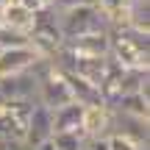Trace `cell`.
I'll return each mask as SVG.
<instances>
[{
    "mask_svg": "<svg viewBox=\"0 0 150 150\" xmlns=\"http://www.w3.org/2000/svg\"><path fill=\"white\" fill-rule=\"evenodd\" d=\"M56 25L61 39H75L83 33L108 31V17L100 6H75V8H56Z\"/></svg>",
    "mask_w": 150,
    "mask_h": 150,
    "instance_id": "obj_1",
    "label": "cell"
},
{
    "mask_svg": "<svg viewBox=\"0 0 150 150\" xmlns=\"http://www.w3.org/2000/svg\"><path fill=\"white\" fill-rule=\"evenodd\" d=\"M33 100H0V139H25V125Z\"/></svg>",
    "mask_w": 150,
    "mask_h": 150,
    "instance_id": "obj_2",
    "label": "cell"
},
{
    "mask_svg": "<svg viewBox=\"0 0 150 150\" xmlns=\"http://www.w3.org/2000/svg\"><path fill=\"white\" fill-rule=\"evenodd\" d=\"M81 131L86 139H100V136L114 134V111L106 103H92L83 106V117H81Z\"/></svg>",
    "mask_w": 150,
    "mask_h": 150,
    "instance_id": "obj_3",
    "label": "cell"
},
{
    "mask_svg": "<svg viewBox=\"0 0 150 150\" xmlns=\"http://www.w3.org/2000/svg\"><path fill=\"white\" fill-rule=\"evenodd\" d=\"M50 134H53V111L47 106L33 100L31 114H28V125H25V139L22 142H25L28 150H33V147L42 145V142H47Z\"/></svg>",
    "mask_w": 150,
    "mask_h": 150,
    "instance_id": "obj_4",
    "label": "cell"
},
{
    "mask_svg": "<svg viewBox=\"0 0 150 150\" xmlns=\"http://www.w3.org/2000/svg\"><path fill=\"white\" fill-rule=\"evenodd\" d=\"M36 83L33 67L17 75H0V100H36Z\"/></svg>",
    "mask_w": 150,
    "mask_h": 150,
    "instance_id": "obj_5",
    "label": "cell"
},
{
    "mask_svg": "<svg viewBox=\"0 0 150 150\" xmlns=\"http://www.w3.org/2000/svg\"><path fill=\"white\" fill-rule=\"evenodd\" d=\"M42 56L31 47V45H22V47H6L0 50V75H17L31 70Z\"/></svg>",
    "mask_w": 150,
    "mask_h": 150,
    "instance_id": "obj_6",
    "label": "cell"
},
{
    "mask_svg": "<svg viewBox=\"0 0 150 150\" xmlns=\"http://www.w3.org/2000/svg\"><path fill=\"white\" fill-rule=\"evenodd\" d=\"M61 45L78 56H108V31H95L75 39H64Z\"/></svg>",
    "mask_w": 150,
    "mask_h": 150,
    "instance_id": "obj_7",
    "label": "cell"
},
{
    "mask_svg": "<svg viewBox=\"0 0 150 150\" xmlns=\"http://www.w3.org/2000/svg\"><path fill=\"white\" fill-rule=\"evenodd\" d=\"M114 134H122V136H128L134 142L147 145V117H131V114L114 111Z\"/></svg>",
    "mask_w": 150,
    "mask_h": 150,
    "instance_id": "obj_8",
    "label": "cell"
},
{
    "mask_svg": "<svg viewBox=\"0 0 150 150\" xmlns=\"http://www.w3.org/2000/svg\"><path fill=\"white\" fill-rule=\"evenodd\" d=\"M0 22H3L6 28L20 31V33H31V28H33V11L25 8L22 3H17V0H11L6 8H0Z\"/></svg>",
    "mask_w": 150,
    "mask_h": 150,
    "instance_id": "obj_9",
    "label": "cell"
},
{
    "mask_svg": "<svg viewBox=\"0 0 150 150\" xmlns=\"http://www.w3.org/2000/svg\"><path fill=\"white\" fill-rule=\"evenodd\" d=\"M81 117H83V106L75 100L67 103V106L53 108V134H59V131H81Z\"/></svg>",
    "mask_w": 150,
    "mask_h": 150,
    "instance_id": "obj_10",
    "label": "cell"
},
{
    "mask_svg": "<svg viewBox=\"0 0 150 150\" xmlns=\"http://www.w3.org/2000/svg\"><path fill=\"white\" fill-rule=\"evenodd\" d=\"M114 111H122V114H131V117H150V100L139 92H128V95H120L114 100Z\"/></svg>",
    "mask_w": 150,
    "mask_h": 150,
    "instance_id": "obj_11",
    "label": "cell"
},
{
    "mask_svg": "<svg viewBox=\"0 0 150 150\" xmlns=\"http://www.w3.org/2000/svg\"><path fill=\"white\" fill-rule=\"evenodd\" d=\"M50 147L53 150H83L86 136H83V131H59V134L50 136Z\"/></svg>",
    "mask_w": 150,
    "mask_h": 150,
    "instance_id": "obj_12",
    "label": "cell"
},
{
    "mask_svg": "<svg viewBox=\"0 0 150 150\" xmlns=\"http://www.w3.org/2000/svg\"><path fill=\"white\" fill-rule=\"evenodd\" d=\"M22 45H31V39H28V33H20L14 31V28H6L0 25V47H22Z\"/></svg>",
    "mask_w": 150,
    "mask_h": 150,
    "instance_id": "obj_13",
    "label": "cell"
},
{
    "mask_svg": "<svg viewBox=\"0 0 150 150\" xmlns=\"http://www.w3.org/2000/svg\"><path fill=\"white\" fill-rule=\"evenodd\" d=\"M108 147L111 150H147V145L134 142V139H128V136H122V134H111L108 136Z\"/></svg>",
    "mask_w": 150,
    "mask_h": 150,
    "instance_id": "obj_14",
    "label": "cell"
},
{
    "mask_svg": "<svg viewBox=\"0 0 150 150\" xmlns=\"http://www.w3.org/2000/svg\"><path fill=\"white\" fill-rule=\"evenodd\" d=\"M100 0H50L53 8H75V6H97Z\"/></svg>",
    "mask_w": 150,
    "mask_h": 150,
    "instance_id": "obj_15",
    "label": "cell"
},
{
    "mask_svg": "<svg viewBox=\"0 0 150 150\" xmlns=\"http://www.w3.org/2000/svg\"><path fill=\"white\" fill-rule=\"evenodd\" d=\"M11 3V0H0V8H6V6H8Z\"/></svg>",
    "mask_w": 150,
    "mask_h": 150,
    "instance_id": "obj_16",
    "label": "cell"
},
{
    "mask_svg": "<svg viewBox=\"0 0 150 150\" xmlns=\"http://www.w3.org/2000/svg\"><path fill=\"white\" fill-rule=\"evenodd\" d=\"M45 3H47V6H50V0H45Z\"/></svg>",
    "mask_w": 150,
    "mask_h": 150,
    "instance_id": "obj_17",
    "label": "cell"
},
{
    "mask_svg": "<svg viewBox=\"0 0 150 150\" xmlns=\"http://www.w3.org/2000/svg\"><path fill=\"white\" fill-rule=\"evenodd\" d=\"M0 50H3V47H0Z\"/></svg>",
    "mask_w": 150,
    "mask_h": 150,
    "instance_id": "obj_18",
    "label": "cell"
}]
</instances>
